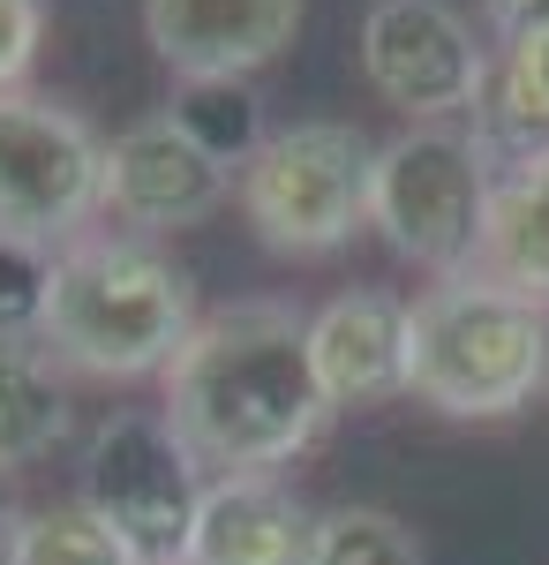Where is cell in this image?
<instances>
[{
  "label": "cell",
  "mask_w": 549,
  "mask_h": 565,
  "mask_svg": "<svg viewBox=\"0 0 549 565\" xmlns=\"http://www.w3.org/2000/svg\"><path fill=\"white\" fill-rule=\"evenodd\" d=\"M159 385V415L204 476H279L332 423L309 370V317L294 302H226L196 317Z\"/></svg>",
  "instance_id": "1"
},
{
  "label": "cell",
  "mask_w": 549,
  "mask_h": 565,
  "mask_svg": "<svg viewBox=\"0 0 549 565\" xmlns=\"http://www.w3.org/2000/svg\"><path fill=\"white\" fill-rule=\"evenodd\" d=\"M196 332V279L128 226H90L68 249H53V302L39 348L68 377L136 385L166 377V362Z\"/></svg>",
  "instance_id": "2"
},
{
  "label": "cell",
  "mask_w": 549,
  "mask_h": 565,
  "mask_svg": "<svg viewBox=\"0 0 549 565\" xmlns=\"http://www.w3.org/2000/svg\"><path fill=\"white\" fill-rule=\"evenodd\" d=\"M549 385V309L482 271L407 302V392L452 423H505Z\"/></svg>",
  "instance_id": "3"
},
{
  "label": "cell",
  "mask_w": 549,
  "mask_h": 565,
  "mask_svg": "<svg viewBox=\"0 0 549 565\" xmlns=\"http://www.w3.org/2000/svg\"><path fill=\"white\" fill-rule=\"evenodd\" d=\"M369 181L377 143L354 121H287L234 167V204L271 257H332L369 226Z\"/></svg>",
  "instance_id": "4"
},
{
  "label": "cell",
  "mask_w": 549,
  "mask_h": 565,
  "mask_svg": "<svg viewBox=\"0 0 549 565\" xmlns=\"http://www.w3.org/2000/svg\"><path fill=\"white\" fill-rule=\"evenodd\" d=\"M489 189L497 174L482 167L474 136L452 121H407L377 143V181H369V226L384 249L422 264L429 279H460L474 271L482 226H489Z\"/></svg>",
  "instance_id": "5"
},
{
  "label": "cell",
  "mask_w": 549,
  "mask_h": 565,
  "mask_svg": "<svg viewBox=\"0 0 549 565\" xmlns=\"http://www.w3.org/2000/svg\"><path fill=\"white\" fill-rule=\"evenodd\" d=\"M106 212V136L45 90H0V242L68 249Z\"/></svg>",
  "instance_id": "6"
},
{
  "label": "cell",
  "mask_w": 549,
  "mask_h": 565,
  "mask_svg": "<svg viewBox=\"0 0 549 565\" xmlns=\"http://www.w3.org/2000/svg\"><path fill=\"white\" fill-rule=\"evenodd\" d=\"M196 452L173 437L159 407H114L84 445V505L121 535L136 558H181L196 498H204Z\"/></svg>",
  "instance_id": "7"
},
{
  "label": "cell",
  "mask_w": 549,
  "mask_h": 565,
  "mask_svg": "<svg viewBox=\"0 0 549 565\" xmlns=\"http://www.w3.org/2000/svg\"><path fill=\"white\" fill-rule=\"evenodd\" d=\"M362 76L407 121H460L489 84V45L452 0H369L362 15Z\"/></svg>",
  "instance_id": "8"
},
{
  "label": "cell",
  "mask_w": 549,
  "mask_h": 565,
  "mask_svg": "<svg viewBox=\"0 0 549 565\" xmlns=\"http://www.w3.org/2000/svg\"><path fill=\"white\" fill-rule=\"evenodd\" d=\"M234 204V167H218L173 114H143L106 143V212L128 234H181Z\"/></svg>",
  "instance_id": "9"
},
{
  "label": "cell",
  "mask_w": 549,
  "mask_h": 565,
  "mask_svg": "<svg viewBox=\"0 0 549 565\" xmlns=\"http://www.w3.org/2000/svg\"><path fill=\"white\" fill-rule=\"evenodd\" d=\"M301 31V0H143V39L181 84H241Z\"/></svg>",
  "instance_id": "10"
},
{
  "label": "cell",
  "mask_w": 549,
  "mask_h": 565,
  "mask_svg": "<svg viewBox=\"0 0 549 565\" xmlns=\"http://www.w3.org/2000/svg\"><path fill=\"white\" fill-rule=\"evenodd\" d=\"M309 370L324 407H377L407 392V302L384 287H346L309 317Z\"/></svg>",
  "instance_id": "11"
},
{
  "label": "cell",
  "mask_w": 549,
  "mask_h": 565,
  "mask_svg": "<svg viewBox=\"0 0 549 565\" xmlns=\"http://www.w3.org/2000/svg\"><path fill=\"white\" fill-rule=\"evenodd\" d=\"M316 513L279 476H212L181 558L189 565H301Z\"/></svg>",
  "instance_id": "12"
},
{
  "label": "cell",
  "mask_w": 549,
  "mask_h": 565,
  "mask_svg": "<svg viewBox=\"0 0 549 565\" xmlns=\"http://www.w3.org/2000/svg\"><path fill=\"white\" fill-rule=\"evenodd\" d=\"M474 271L549 309V151L535 167H519V174H497Z\"/></svg>",
  "instance_id": "13"
},
{
  "label": "cell",
  "mask_w": 549,
  "mask_h": 565,
  "mask_svg": "<svg viewBox=\"0 0 549 565\" xmlns=\"http://www.w3.org/2000/svg\"><path fill=\"white\" fill-rule=\"evenodd\" d=\"M68 437V370L39 340H0V476L39 468Z\"/></svg>",
  "instance_id": "14"
},
{
  "label": "cell",
  "mask_w": 549,
  "mask_h": 565,
  "mask_svg": "<svg viewBox=\"0 0 549 565\" xmlns=\"http://www.w3.org/2000/svg\"><path fill=\"white\" fill-rule=\"evenodd\" d=\"M0 565H143V558H136L121 535H114V527L90 513L84 498H68V505L15 513Z\"/></svg>",
  "instance_id": "15"
},
{
  "label": "cell",
  "mask_w": 549,
  "mask_h": 565,
  "mask_svg": "<svg viewBox=\"0 0 549 565\" xmlns=\"http://www.w3.org/2000/svg\"><path fill=\"white\" fill-rule=\"evenodd\" d=\"M466 136H474V151H482V167L489 174H519V167H535L549 151V121L535 114V98L519 90L505 61L489 68V84L474 98V114H466Z\"/></svg>",
  "instance_id": "16"
},
{
  "label": "cell",
  "mask_w": 549,
  "mask_h": 565,
  "mask_svg": "<svg viewBox=\"0 0 549 565\" xmlns=\"http://www.w3.org/2000/svg\"><path fill=\"white\" fill-rule=\"evenodd\" d=\"M301 565H422V543H415V527L399 521V513H384V505H332L309 527Z\"/></svg>",
  "instance_id": "17"
},
{
  "label": "cell",
  "mask_w": 549,
  "mask_h": 565,
  "mask_svg": "<svg viewBox=\"0 0 549 565\" xmlns=\"http://www.w3.org/2000/svg\"><path fill=\"white\" fill-rule=\"evenodd\" d=\"M166 114L212 151L218 167H241L263 143V114H256L249 84H181V98H173Z\"/></svg>",
  "instance_id": "18"
},
{
  "label": "cell",
  "mask_w": 549,
  "mask_h": 565,
  "mask_svg": "<svg viewBox=\"0 0 549 565\" xmlns=\"http://www.w3.org/2000/svg\"><path fill=\"white\" fill-rule=\"evenodd\" d=\"M53 302V249L0 242V340H39Z\"/></svg>",
  "instance_id": "19"
},
{
  "label": "cell",
  "mask_w": 549,
  "mask_h": 565,
  "mask_svg": "<svg viewBox=\"0 0 549 565\" xmlns=\"http://www.w3.org/2000/svg\"><path fill=\"white\" fill-rule=\"evenodd\" d=\"M45 39V0H0V90H23V76L39 68Z\"/></svg>",
  "instance_id": "20"
},
{
  "label": "cell",
  "mask_w": 549,
  "mask_h": 565,
  "mask_svg": "<svg viewBox=\"0 0 549 565\" xmlns=\"http://www.w3.org/2000/svg\"><path fill=\"white\" fill-rule=\"evenodd\" d=\"M482 31L512 53V45H527V39L549 31V0H482Z\"/></svg>",
  "instance_id": "21"
},
{
  "label": "cell",
  "mask_w": 549,
  "mask_h": 565,
  "mask_svg": "<svg viewBox=\"0 0 549 565\" xmlns=\"http://www.w3.org/2000/svg\"><path fill=\"white\" fill-rule=\"evenodd\" d=\"M505 68L519 76V90L535 98V114L549 121V31H542V39H527V45H512V53H505Z\"/></svg>",
  "instance_id": "22"
},
{
  "label": "cell",
  "mask_w": 549,
  "mask_h": 565,
  "mask_svg": "<svg viewBox=\"0 0 549 565\" xmlns=\"http://www.w3.org/2000/svg\"><path fill=\"white\" fill-rule=\"evenodd\" d=\"M8 527H15V513H8V505H0V551H8Z\"/></svg>",
  "instance_id": "23"
},
{
  "label": "cell",
  "mask_w": 549,
  "mask_h": 565,
  "mask_svg": "<svg viewBox=\"0 0 549 565\" xmlns=\"http://www.w3.org/2000/svg\"><path fill=\"white\" fill-rule=\"evenodd\" d=\"M151 565H189V558H151Z\"/></svg>",
  "instance_id": "24"
}]
</instances>
